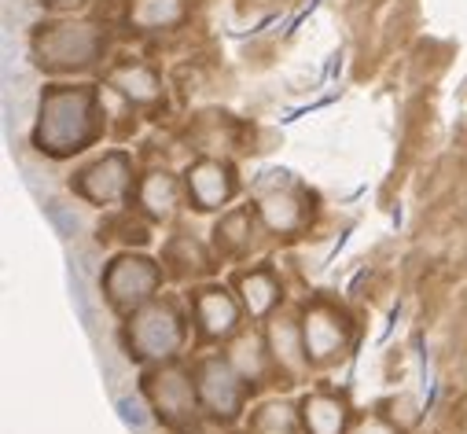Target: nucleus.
<instances>
[{"label": "nucleus", "instance_id": "obj_10", "mask_svg": "<svg viewBox=\"0 0 467 434\" xmlns=\"http://www.w3.org/2000/svg\"><path fill=\"white\" fill-rule=\"evenodd\" d=\"M199 320L206 336H228L232 328H236V305H232V298L217 294V291H206L199 298Z\"/></svg>", "mask_w": 467, "mask_h": 434}, {"label": "nucleus", "instance_id": "obj_12", "mask_svg": "<svg viewBox=\"0 0 467 434\" xmlns=\"http://www.w3.org/2000/svg\"><path fill=\"white\" fill-rule=\"evenodd\" d=\"M110 85L122 88V92H126L130 99H137V103L159 99V78H155L148 67H122V70H114V74H110Z\"/></svg>", "mask_w": 467, "mask_h": 434}, {"label": "nucleus", "instance_id": "obj_4", "mask_svg": "<svg viewBox=\"0 0 467 434\" xmlns=\"http://www.w3.org/2000/svg\"><path fill=\"white\" fill-rule=\"evenodd\" d=\"M155 284H159V273L148 265V262H140V258H126V262H119L110 269V276H107V287H110V298L119 302V305H137L140 298H148L151 291H155Z\"/></svg>", "mask_w": 467, "mask_h": 434}, {"label": "nucleus", "instance_id": "obj_15", "mask_svg": "<svg viewBox=\"0 0 467 434\" xmlns=\"http://www.w3.org/2000/svg\"><path fill=\"white\" fill-rule=\"evenodd\" d=\"M173 202H177V184H173L166 173H155V177L144 181V206H148L151 213L166 217V213L173 210Z\"/></svg>", "mask_w": 467, "mask_h": 434}, {"label": "nucleus", "instance_id": "obj_19", "mask_svg": "<svg viewBox=\"0 0 467 434\" xmlns=\"http://www.w3.org/2000/svg\"><path fill=\"white\" fill-rule=\"evenodd\" d=\"M361 434H394L390 427H383V423H365L361 427Z\"/></svg>", "mask_w": 467, "mask_h": 434}, {"label": "nucleus", "instance_id": "obj_18", "mask_svg": "<svg viewBox=\"0 0 467 434\" xmlns=\"http://www.w3.org/2000/svg\"><path fill=\"white\" fill-rule=\"evenodd\" d=\"M48 213L56 217V225H59L67 236H74V229H78V217H67V213L59 210V202H52V206H48Z\"/></svg>", "mask_w": 467, "mask_h": 434}, {"label": "nucleus", "instance_id": "obj_7", "mask_svg": "<svg viewBox=\"0 0 467 434\" xmlns=\"http://www.w3.org/2000/svg\"><path fill=\"white\" fill-rule=\"evenodd\" d=\"M202 398L217 416H236V408L244 401V390H240V379L228 372V365L210 361L202 368Z\"/></svg>", "mask_w": 467, "mask_h": 434}, {"label": "nucleus", "instance_id": "obj_5", "mask_svg": "<svg viewBox=\"0 0 467 434\" xmlns=\"http://www.w3.org/2000/svg\"><path fill=\"white\" fill-rule=\"evenodd\" d=\"M148 383H151V398H155V405L162 408V416H166V419L181 423V419H188V416H192L195 394H192V383H188V376H184V372L166 368V372L151 376Z\"/></svg>", "mask_w": 467, "mask_h": 434}, {"label": "nucleus", "instance_id": "obj_6", "mask_svg": "<svg viewBox=\"0 0 467 434\" xmlns=\"http://www.w3.org/2000/svg\"><path fill=\"white\" fill-rule=\"evenodd\" d=\"M81 188L88 199L96 202H110V199H122L126 188H130V162L122 155H110L103 162H96L92 170H85L81 177Z\"/></svg>", "mask_w": 467, "mask_h": 434}, {"label": "nucleus", "instance_id": "obj_14", "mask_svg": "<svg viewBox=\"0 0 467 434\" xmlns=\"http://www.w3.org/2000/svg\"><path fill=\"white\" fill-rule=\"evenodd\" d=\"M262 213H265L269 229H280V232H291V229L302 222L298 202H295V199H287V195H269V199L262 202Z\"/></svg>", "mask_w": 467, "mask_h": 434}, {"label": "nucleus", "instance_id": "obj_13", "mask_svg": "<svg viewBox=\"0 0 467 434\" xmlns=\"http://www.w3.org/2000/svg\"><path fill=\"white\" fill-rule=\"evenodd\" d=\"M342 405L335 398H309L306 401V423H309V434H342Z\"/></svg>", "mask_w": 467, "mask_h": 434}, {"label": "nucleus", "instance_id": "obj_3", "mask_svg": "<svg viewBox=\"0 0 467 434\" xmlns=\"http://www.w3.org/2000/svg\"><path fill=\"white\" fill-rule=\"evenodd\" d=\"M181 343V328L177 316L170 309H148L137 328H133V346L140 350V357H170Z\"/></svg>", "mask_w": 467, "mask_h": 434}, {"label": "nucleus", "instance_id": "obj_8", "mask_svg": "<svg viewBox=\"0 0 467 434\" xmlns=\"http://www.w3.org/2000/svg\"><path fill=\"white\" fill-rule=\"evenodd\" d=\"M228 191H232V181L217 162H202L192 170V195L199 206H221Z\"/></svg>", "mask_w": 467, "mask_h": 434}, {"label": "nucleus", "instance_id": "obj_2", "mask_svg": "<svg viewBox=\"0 0 467 434\" xmlns=\"http://www.w3.org/2000/svg\"><path fill=\"white\" fill-rule=\"evenodd\" d=\"M34 48L41 56V67H48V70H74V67H88L99 56L103 37L88 23L48 26L45 34H37V45Z\"/></svg>", "mask_w": 467, "mask_h": 434}, {"label": "nucleus", "instance_id": "obj_9", "mask_svg": "<svg viewBox=\"0 0 467 434\" xmlns=\"http://www.w3.org/2000/svg\"><path fill=\"white\" fill-rule=\"evenodd\" d=\"M181 0H130V23L140 30H166L181 19Z\"/></svg>", "mask_w": 467, "mask_h": 434}, {"label": "nucleus", "instance_id": "obj_11", "mask_svg": "<svg viewBox=\"0 0 467 434\" xmlns=\"http://www.w3.org/2000/svg\"><path fill=\"white\" fill-rule=\"evenodd\" d=\"M306 346H309L313 357H327V354H335L342 346V328L324 309L309 313V320H306Z\"/></svg>", "mask_w": 467, "mask_h": 434}, {"label": "nucleus", "instance_id": "obj_20", "mask_svg": "<svg viewBox=\"0 0 467 434\" xmlns=\"http://www.w3.org/2000/svg\"><path fill=\"white\" fill-rule=\"evenodd\" d=\"M52 5H81V0H52Z\"/></svg>", "mask_w": 467, "mask_h": 434}, {"label": "nucleus", "instance_id": "obj_16", "mask_svg": "<svg viewBox=\"0 0 467 434\" xmlns=\"http://www.w3.org/2000/svg\"><path fill=\"white\" fill-rule=\"evenodd\" d=\"M240 287H244V294H247V305H251V313H265V309L276 302V284H273L269 276H262V273L247 276Z\"/></svg>", "mask_w": 467, "mask_h": 434}, {"label": "nucleus", "instance_id": "obj_17", "mask_svg": "<svg viewBox=\"0 0 467 434\" xmlns=\"http://www.w3.org/2000/svg\"><path fill=\"white\" fill-rule=\"evenodd\" d=\"M119 412H122V419L133 423V427H144V423H148V416H144V408H140L137 398H119Z\"/></svg>", "mask_w": 467, "mask_h": 434}, {"label": "nucleus", "instance_id": "obj_1", "mask_svg": "<svg viewBox=\"0 0 467 434\" xmlns=\"http://www.w3.org/2000/svg\"><path fill=\"white\" fill-rule=\"evenodd\" d=\"M88 137H92V96L81 88L48 92L41 103L37 144L52 155H67L78 151Z\"/></svg>", "mask_w": 467, "mask_h": 434}]
</instances>
